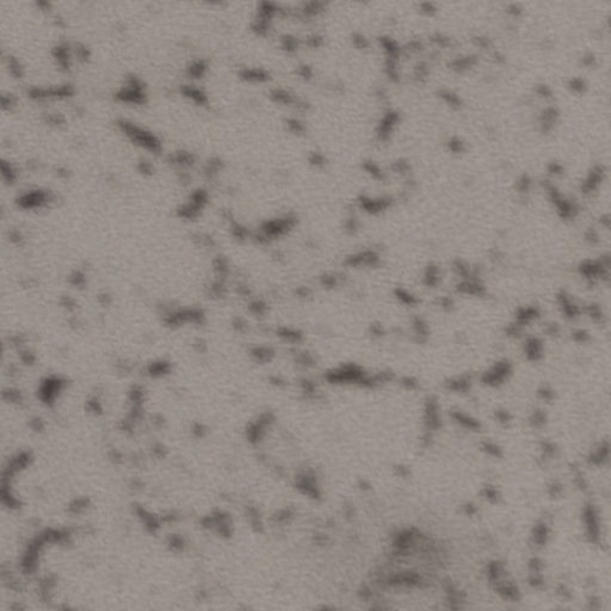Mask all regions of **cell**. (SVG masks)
I'll list each match as a JSON object with an SVG mask.
<instances>
[{"label":"cell","mask_w":611,"mask_h":611,"mask_svg":"<svg viewBox=\"0 0 611 611\" xmlns=\"http://www.w3.org/2000/svg\"><path fill=\"white\" fill-rule=\"evenodd\" d=\"M511 373V365L509 362H499L491 372L485 374L484 381L488 384H498Z\"/></svg>","instance_id":"1"},{"label":"cell","mask_w":611,"mask_h":611,"mask_svg":"<svg viewBox=\"0 0 611 611\" xmlns=\"http://www.w3.org/2000/svg\"><path fill=\"white\" fill-rule=\"evenodd\" d=\"M558 303H559V307H560L562 313L565 314L567 318H575L577 317V314L579 310H578V307H577V303L573 301L571 296L566 295L562 292L561 295L558 296Z\"/></svg>","instance_id":"2"},{"label":"cell","mask_w":611,"mask_h":611,"mask_svg":"<svg viewBox=\"0 0 611 611\" xmlns=\"http://www.w3.org/2000/svg\"><path fill=\"white\" fill-rule=\"evenodd\" d=\"M539 316H540L539 310H538V308H535V307L528 306V307H523V308H520L516 314L517 326L518 327H521V326H523L525 324L531 323V321L536 319V318H538Z\"/></svg>","instance_id":"3"},{"label":"cell","mask_w":611,"mask_h":611,"mask_svg":"<svg viewBox=\"0 0 611 611\" xmlns=\"http://www.w3.org/2000/svg\"><path fill=\"white\" fill-rule=\"evenodd\" d=\"M542 342H541L539 338H534V337H532V338H529L527 343H525V354H527L529 360L538 361L539 358L542 356Z\"/></svg>","instance_id":"4"},{"label":"cell","mask_w":611,"mask_h":611,"mask_svg":"<svg viewBox=\"0 0 611 611\" xmlns=\"http://www.w3.org/2000/svg\"><path fill=\"white\" fill-rule=\"evenodd\" d=\"M454 418L461 425H464L465 428H468V429H476V428H479V423H477L476 420L472 419V418L468 417V416H466V414H464V413H458V412L454 413Z\"/></svg>","instance_id":"5"},{"label":"cell","mask_w":611,"mask_h":611,"mask_svg":"<svg viewBox=\"0 0 611 611\" xmlns=\"http://www.w3.org/2000/svg\"><path fill=\"white\" fill-rule=\"evenodd\" d=\"M536 541H538L539 543H543L544 542V539H546V527H543V525H541V527L536 528Z\"/></svg>","instance_id":"6"},{"label":"cell","mask_w":611,"mask_h":611,"mask_svg":"<svg viewBox=\"0 0 611 611\" xmlns=\"http://www.w3.org/2000/svg\"><path fill=\"white\" fill-rule=\"evenodd\" d=\"M486 448H487V451L493 453V455H499V449L495 446H491V444H488V446H486Z\"/></svg>","instance_id":"7"}]
</instances>
